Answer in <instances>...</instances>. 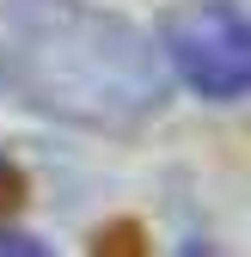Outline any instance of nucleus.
<instances>
[{"label": "nucleus", "mask_w": 251, "mask_h": 257, "mask_svg": "<svg viewBox=\"0 0 251 257\" xmlns=\"http://www.w3.org/2000/svg\"><path fill=\"white\" fill-rule=\"evenodd\" d=\"M160 43L178 80L202 98H251V13L233 0H184L166 13Z\"/></svg>", "instance_id": "2"}, {"label": "nucleus", "mask_w": 251, "mask_h": 257, "mask_svg": "<svg viewBox=\"0 0 251 257\" xmlns=\"http://www.w3.org/2000/svg\"><path fill=\"white\" fill-rule=\"evenodd\" d=\"M0 257H55V251L31 233H0Z\"/></svg>", "instance_id": "3"}, {"label": "nucleus", "mask_w": 251, "mask_h": 257, "mask_svg": "<svg viewBox=\"0 0 251 257\" xmlns=\"http://www.w3.org/2000/svg\"><path fill=\"white\" fill-rule=\"evenodd\" d=\"M0 86L80 128H129L166 98L147 37L86 0H13L0 13Z\"/></svg>", "instance_id": "1"}]
</instances>
